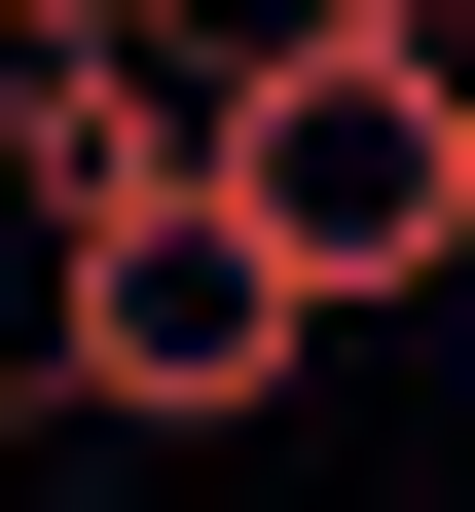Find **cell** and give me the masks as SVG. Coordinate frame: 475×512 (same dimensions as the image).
<instances>
[{
	"instance_id": "1",
	"label": "cell",
	"mask_w": 475,
	"mask_h": 512,
	"mask_svg": "<svg viewBox=\"0 0 475 512\" xmlns=\"http://www.w3.org/2000/svg\"><path fill=\"white\" fill-rule=\"evenodd\" d=\"M220 220L293 256L329 330L475 293V37H220Z\"/></svg>"
},
{
	"instance_id": "2",
	"label": "cell",
	"mask_w": 475,
	"mask_h": 512,
	"mask_svg": "<svg viewBox=\"0 0 475 512\" xmlns=\"http://www.w3.org/2000/svg\"><path fill=\"white\" fill-rule=\"evenodd\" d=\"M293 366H329V293L220 220V147L110 183V220H37V403H74V439H256Z\"/></svg>"
}]
</instances>
